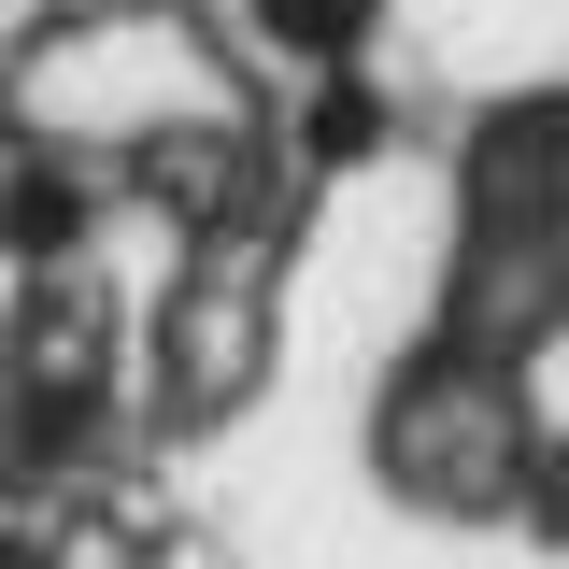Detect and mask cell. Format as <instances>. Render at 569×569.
<instances>
[{
	"mask_svg": "<svg viewBox=\"0 0 569 569\" xmlns=\"http://www.w3.org/2000/svg\"><path fill=\"white\" fill-rule=\"evenodd\" d=\"M385 470L413 498H512L527 485V399H512V370L485 356H427L413 385L385 399Z\"/></svg>",
	"mask_w": 569,
	"mask_h": 569,
	"instance_id": "cell-1",
	"label": "cell"
},
{
	"mask_svg": "<svg viewBox=\"0 0 569 569\" xmlns=\"http://www.w3.org/2000/svg\"><path fill=\"white\" fill-rule=\"evenodd\" d=\"M284 29H299V43H313V58H328V43H356V29H370V14H385V0H271Z\"/></svg>",
	"mask_w": 569,
	"mask_h": 569,
	"instance_id": "cell-2",
	"label": "cell"
}]
</instances>
